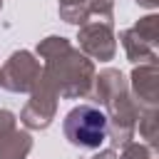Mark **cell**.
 <instances>
[{
	"mask_svg": "<svg viewBox=\"0 0 159 159\" xmlns=\"http://www.w3.org/2000/svg\"><path fill=\"white\" fill-rule=\"evenodd\" d=\"M37 55L45 60L42 65V80L65 99H80L92 92L94 82V62L84 57L72 42L62 35H50L40 40Z\"/></svg>",
	"mask_w": 159,
	"mask_h": 159,
	"instance_id": "1",
	"label": "cell"
},
{
	"mask_svg": "<svg viewBox=\"0 0 159 159\" xmlns=\"http://www.w3.org/2000/svg\"><path fill=\"white\" fill-rule=\"evenodd\" d=\"M62 132L67 142L77 149H99L109 134L107 117L94 104H77L65 114Z\"/></svg>",
	"mask_w": 159,
	"mask_h": 159,
	"instance_id": "2",
	"label": "cell"
},
{
	"mask_svg": "<svg viewBox=\"0 0 159 159\" xmlns=\"http://www.w3.org/2000/svg\"><path fill=\"white\" fill-rule=\"evenodd\" d=\"M102 107L107 109L104 117H107V127H109V134L107 139L114 144V147H124L134 139V132H137V119H139V107L134 102V97L129 94V84L119 92H114L109 99L102 102Z\"/></svg>",
	"mask_w": 159,
	"mask_h": 159,
	"instance_id": "3",
	"label": "cell"
},
{
	"mask_svg": "<svg viewBox=\"0 0 159 159\" xmlns=\"http://www.w3.org/2000/svg\"><path fill=\"white\" fill-rule=\"evenodd\" d=\"M42 67L30 50H15L0 67V87L15 94H30L40 82Z\"/></svg>",
	"mask_w": 159,
	"mask_h": 159,
	"instance_id": "4",
	"label": "cell"
},
{
	"mask_svg": "<svg viewBox=\"0 0 159 159\" xmlns=\"http://www.w3.org/2000/svg\"><path fill=\"white\" fill-rule=\"evenodd\" d=\"M77 45L80 52L89 60H99V62H109L117 55V35L112 22H84L77 32Z\"/></svg>",
	"mask_w": 159,
	"mask_h": 159,
	"instance_id": "5",
	"label": "cell"
},
{
	"mask_svg": "<svg viewBox=\"0 0 159 159\" xmlns=\"http://www.w3.org/2000/svg\"><path fill=\"white\" fill-rule=\"evenodd\" d=\"M57 99L60 94L40 77L37 87L30 92V99L20 112V122L27 129H47L57 114Z\"/></svg>",
	"mask_w": 159,
	"mask_h": 159,
	"instance_id": "6",
	"label": "cell"
},
{
	"mask_svg": "<svg viewBox=\"0 0 159 159\" xmlns=\"http://www.w3.org/2000/svg\"><path fill=\"white\" fill-rule=\"evenodd\" d=\"M129 94L134 97L139 109H157L159 107V65L157 62H144L134 65L132 77H129Z\"/></svg>",
	"mask_w": 159,
	"mask_h": 159,
	"instance_id": "7",
	"label": "cell"
},
{
	"mask_svg": "<svg viewBox=\"0 0 159 159\" xmlns=\"http://www.w3.org/2000/svg\"><path fill=\"white\" fill-rule=\"evenodd\" d=\"M60 17L70 25L82 27L92 15L102 22H112L114 17V0H57Z\"/></svg>",
	"mask_w": 159,
	"mask_h": 159,
	"instance_id": "8",
	"label": "cell"
},
{
	"mask_svg": "<svg viewBox=\"0 0 159 159\" xmlns=\"http://www.w3.org/2000/svg\"><path fill=\"white\" fill-rule=\"evenodd\" d=\"M119 40H122V47L127 52V60L134 62V65H144V62H157V47H152L149 42H144L132 27L122 30L119 32Z\"/></svg>",
	"mask_w": 159,
	"mask_h": 159,
	"instance_id": "9",
	"label": "cell"
},
{
	"mask_svg": "<svg viewBox=\"0 0 159 159\" xmlns=\"http://www.w3.org/2000/svg\"><path fill=\"white\" fill-rule=\"evenodd\" d=\"M32 152V134L22 129H12L0 139V159H27Z\"/></svg>",
	"mask_w": 159,
	"mask_h": 159,
	"instance_id": "10",
	"label": "cell"
},
{
	"mask_svg": "<svg viewBox=\"0 0 159 159\" xmlns=\"http://www.w3.org/2000/svg\"><path fill=\"white\" fill-rule=\"evenodd\" d=\"M137 127H139L142 139H147V147L157 149V144H159V114H157V109H139Z\"/></svg>",
	"mask_w": 159,
	"mask_h": 159,
	"instance_id": "11",
	"label": "cell"
},
{
	"mask_svg": "<svg viewBox=\"0 0 159 159\" xmlns=\"http://www.w3.org/2000/svg\"><path fill=\"white\" fill-rule=\"evenodd\" d=\"M132 30H134L144 42H149L152 47L159 45V15H144Z\"/></svg>",
	"mask_w": 159,
	"mask_h": 159,
	"instance_id": "12",
	"label": "cell"
},
{
	"mask_svg": "<svg viewBox=\"0 0 159 159\" xmlns=\"http://www.w3.org/2000/svg\"><path fill=\"white\" fill-rule=\"evenodd\" d=\"M117 159H157V152L142 142H129L122 147V154Z\"/></svg>",
	"mask_w": 159,
	"mask_h": 159,
	"instance_id": "13",
	"label": "cell"
},
{
	"mask_svg": "<svg viewBox=\"0 0 159 159\" xmlns=\"http://www.w3.org/2000/svg\"><path fill=\"white\" fill-rule=\"evenodd\" d=\"M15 124H17V117H15L10 109H0V139L7 137V134L15 129Z\"/></svg>",
	"mask_w": 159,
	"mask_h": 159,
	"instance_id": "14",
	"label": "cell"
},
{
	"mask_svg": "<svg viewBox=\"0 0 159 159\" xmlns=\"http://www.w3.org/2000/svg\"><path fill=\"white\" fill-rule=\"evenodd\" d=\"M137 5H142V7H149V10H154V7L159 5V0H137Z\"/></svg>",
	"mask_w": 159,
	"mask_h": 159,
	"instance_id": "15",
	"label": "cell"
},
{
	"mask_svg": "<svg viewBox=\"0 0 159 159\" xmlns=\"http://www.w3.org/2000/svg\"><path fill=\"white\" fill-rule=\"evenodd\" d=\"M0 10H2V0H0Z\"/></svg>",
	"mask_w": 159,
	"mask_h": 159,
	"instance_id": "16",
	"label": "cell"
}]
</instances>
